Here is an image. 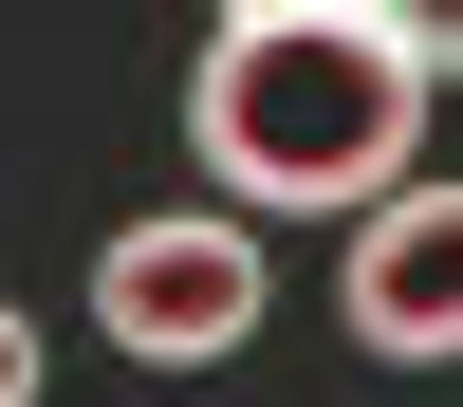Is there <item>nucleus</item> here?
<instances>
[{
    "instance_id": "nucleus-2",
    "label": "nucleus",
    "mask_w": 463,
    "mask_h": 407,
    "mask_svg": "<svg viewBox=\"0 0 463 407\" xmlns=\"http://www.w3.org/2000/svg\"><path fill=\"white\" fill-rule=\"evenodd\" d=\"M93 315H111V352L204 370V352H241V315H260V241L241 222H130V241L93 259Z\"/></svg>"
},
{
    "instance_id": "nucleus-4",
    "label": "nucleus",
    "mask_w": 463,
    "mask_h": 407,
    "mask_svg": "<svg viewBox=\"0 0 463 407\" xmlns=\"http://www.w3.org/2000/svg\"><path fill=\"white\" fill-rule=\"evenodd\" d=\"M0 407H37V333L19 315H0Z\"/></svg>"
},
{
    "instance_id": "nucleus-1",
    "label": "nucleus",
    "mask_w": 463,
    "mask_h": 407,
    "mask_svg": "<svg viewBox=\"0 0 463 407\" xmlns=\"http://www.w3.org/2000/svg\"><path fill=\"white\" fill-rule=\"evenodd\" d=\"M185 130L241 204H390L408 130H427V74L371 0H241L185 74Z\"/></svg>"
},
{
    "instance_id": "nucleus-3",
    "label": "nucleus",
    "mask_w": 463,
    "mask_h": 407,
    "mask_svg": "<svg viewBox=\"0 0 463 407\" xmlns=\"http://www.w3.org/2000/svg\"><path fill=\"white\" fill-rule=\"evenodd\" d=\"M353 333L371 352H463V185H408L353 241Z\"/></svg>"
}]
</instances>
